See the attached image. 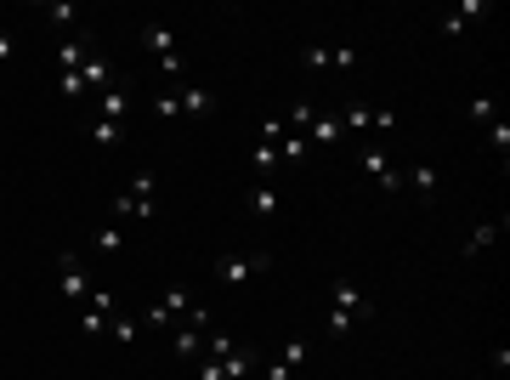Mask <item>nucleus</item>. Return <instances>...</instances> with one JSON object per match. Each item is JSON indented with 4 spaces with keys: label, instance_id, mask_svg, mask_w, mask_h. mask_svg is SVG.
<instances>
[{
    "label": "nucleus",
    "instance_id": "nucleus-20",
    "mask_svg": "<svg viewBox=\"0 0 510 380\" xmlns=\"http://www.w3.org/2000/svg\"><path fill=\"white\" fill-rule=\"evenodd\" d=\"M272 210H279L272 182H255V187H250V216H255V222H272Z\"/></svg>",
    "mask_w": 510,
    "mask_h": 380
},
{
    "label": "nucleus",
    "instance_id": "nucleus-27",
    "mask_svg": "<svg viewBox=\"0 0 510 380\" xmlns=\"http://www.w3.org/2000/svg\"><path fill=\"white\" fill-rule=\"evenodd\" d=\"M46 24L74 29V24H80V6H69V0H52V6H46Z\"/></svg>",
    "mask_w": 510,
    "mask_h": 380
},
{
    "label": "nucleus",
    "instance_id": "nucleus-32",
    "mask_svg": "<svg viewBox=\"0 0 510 380\" xmlns=\"http://www.w3.org/2000/svg\"><path fill=\"white\" fill-rule=\"evenodd\" d=\"M154 114H159V119H176V114H182V97H176V91H159V97H154Z\"/></svg>",
    "mask_w": 510,
    "mask_h": 380
},
{
    "label": "nucleus",
    "instance_id": "nucleus-28",
    "mask_svg": "<svg viewBox=\"0 0 510 380\" xmlns=\"http://www.w3.org/2000/svg\"><path fill=\"white\" fill-rule=\"evenodd\" d=\"M109 341H119V347H131V341H137V324L125 318V312H114V318H109Z\"/></svg>",
    "mask_w": 510,
    "mask_h": 380
},
{
    "label": "nucleus",
    "instance_id": "nucleus-15",
    "mask_svg": "<svg viewBox=\"0 0 510 380\" xmlns=\"http://www.w3.org/2000/svg\"><path fill=\"white\" fill-rule=\"evenodd\" d=\"M125 199H131V216H137V222L154 216V171H142V176L131 182V194H125Z\"/></svg>",
    "mask_w": 510,
    "mask_h": 380
},
{
    "label": "nucleus",
    "instance_id": "nucleus-33",
    "mask_svg": "<svg viewBox=\"0 0 510 380\" xmlns=\"http://www.w3.org/2000/svg\"><path fill=\"white\" fill-rule=\"evenodd\" d=\"M232 347H239L232 335H204V357H227Z\"/></svg>",
    "mask_w": 510,
    "mask_h": 380
},
{
    "label": "nucleus",
    "instance_id": "nucleus-13",
    "mask_svg": "<svg viewBox=\"0 0 510 380\" xmlns=\"http://www.w3.org/2000/svg\"><path fill=\"white\" fill-rule=\"evenodd\" d=\"M176 97H182V114H187V119H204V114H216V91H210V86H182Z\"/></svg>",
    "mask_w": 510,
    "mask_h": 380
},
{
    "label": "nucleus",
    "instance_id": "nucleus-11",
    "mask_svg": "<svg viewBox=\"0 0 510 380\" xmlns=\"http://www.w3.org/2000/svg\"><path fill=\"white\" fill-rule=\"evenodd\" d=\"M402 182H414V199H420V204H437V199H442V171H437V165H414Z\"/></svg>",
    "mask_w": 510,
    "mask_h": 380
},
{
    "label": "nucleus",
    "instance_id": "nucleus-8",
    "mask_svg": "<svg viewBox=\"0 0 510 380\" xmlns=\"http://www.w3.org/2000/svg\"><path fill=\"white\" fill-rule=\"evenodd\" d=\"M340 125L346 131H392V114L369 109V102H352V109H340Z\"/></svg>",
    "mask_w": 510,
    "mask_h": 380
},
{
    "label": "nucleus",
    "instance_id": "nucleus-18",
    "mask_svg": "<svg viewBox=\"0 0 510 380\" xmlns=\"http://www.w3.org/2000/svg\"><path fill=\"white\" fill-rule=\"evenodd\" d=\"M250 369H255V347H232L222 357V380H250Z\"/></svg>",
    "mask_w": 510,
    "mask_h": 380
},
{
    "label": "nucleus",
    "instance_id": "nucleus-21",
    "mask_svg": "<svg viewBox=\"0 0 510 380\" xmlns=\"http://www.w3.org/2000/svg\"><path fill=\"white\" fill-rule=\"evenodd\" d=\"M499 233H505V222H482V227H477V233H471V239H465V244H459V256H465V261H471V256H482V250H487V244H494Z\"/></svg>",
    "mask_w": 510,
    "mask_h": 380
},
{
    "label": "nucleus",
    "instance_id": "nucleus-31",
    "mask_svg": "<svg viewBox=\"0 0 510 380\" xmlns=\"http://www.w3.org/2000/svg\"><path fill=\"white\" fill-rule=\"evenodd\" d=\"M289 137V125H284V114H272V119H261V142H272V147H279Z\"/></svg>",
    "mask_w": 510,
    "mask_h": 380
},
{
    "label": "nucleus",
    "instance_id": "nucleus-2",
    "mask_svg": "<svg viewBox=\"0 0 510 380\" xmlns=\"http://www.w3.org/2000/svg\"><path fill=\"white\" fill-rule=\"evenodd\" d=\"M57 295L62 301H85V295H91V279H85V261H80V250L69 244V250H57Z\"/></svg>",
    "mask_w": 510,
    "mask_h": 380
},
{
    "label": "nucleus",
    "instance_id": "nucleus-37",
    "mask_svg": "<svg viewBox=\"0 0 510 380\" xmlns=\"http://www.w3.org/2000/svg\"><path fill=\"white\" fill-rule=\"evenodd\" d=\"M12 57H17V34L0 29V62H12Z\"/></svg>",
    "mask_w": 510,
    "mask_h": 380
},
{
    "label": "nucleus",
    "instance_id": "nucleus-1",
    "mask_svg": "<svg viewBox=\"0 0 510 380\" xmlns=\"http://www.w3.org/2000/svg\"><path fill=\"white\" fill-rule=\"evenodd\" d=\"M369 318H374V301H369V295L357 290L352 279H335V284H329V318H324V335H335V341H340L352 324H369Z\"/></svg>",
    "mask_w": 510,
    "mask_h": 380
},
{
    "label": "nucleus",
    "instance_id": "nucleus-29",
    "mask_svg": "<svg viewBox=\"0 0 510 380\" xmlns=\"http://www.w3.org/2000/svg\"><path fill=\"white\" fill-rule=\"evenodd\" d=\"M109 318H114V312H97V307H85V312H80V329H85V335H109Z\"/></svg>",
    "mask_w": 510,
    "mask_h": 380
},
{
    "label": "nucleus",
    "instance_id": "nucleus-7",
    "mask_svg": "<svg viewBox=\"0 0 510 380\" xmlns=\"http://www.w3.org/2000/svg\"><path fill=\"white\" fill-rule=\"evenodd\" d=\"M357 159H364V171L380 182V194H402V187H409V182H402V171H397V165H392L386 154H380V147H364Z\"/></svg>",
    "mask_w": 510,
    "mask_h": 380
},
{
    "label": "nucleus",
    "instance_id": "nucleus-24",
    "mask_svg": "<svg viewBox=\"0 0 510 380\" xmlns=\"http://www.w3.org/2000/svg\"><path fill=\"white\" fill-rule=\"evenodd\" d=\"M312 119H317V109H312L307 97H301V102H289V114H284V125H289L295 137H307V125H312Z\"/></svg>",
    "mask_w": 510,
    "mask_h": 380
},
{
    "label": "nucleus",
    "instance_id": "nucleus-3",
    "mask_svg": "<svg viewBox=\"0 0 510 380\" xmlns=\"http://www.w3.org/2000/svg\"><path fill=\"white\" fill-rule=\"evenodd\" d=\"M142 46L154 52V62H159V74H165V80H176V74H182V46H176V34H170L165 24H142Z\"/></svg>",
    "mask_w": 510,
    "mask_h": 380
},
{
    "label": "nucleus",
    "instance_id": "nucleus-9",
    "mask_svg": "<svg viewBox=\"0 0 510 380\" xmlns=\"http://www.w3.org/2000/svg\"><path fill=\"white\" fill-rule=\"evenodd\" d=\"M91 114H97V119H119V125H125V114H131V91H125L119 80H114L109 91H97V97H91Z\"/></svg>",
    "mask_w": 510,
    "mask_h": 380
},
{
    "label": "nucleus",
    "instance_id": "nucleus-30",
    "mask_svg": "<svg viewBox=\"0 0 510 380\" xmlns=\"http://www.w3.org/2000/svg\"><path fill=\"white\" fill-rule=\"evenodd\" d=\"M487 142H494V154H499V159H510V125H505V119L487 125Z\"/></svg>",
    "mask_w": 510,
    "mask_h": 380
},
{
    "label": "nucleus",
    "instance_id": "nucleus-23",
    "mask_svg": "<svg viewBox=\"0 0 510 380\" xmlns=\"http://www.w3.org/2000/svg\"><path fill=\"white\" fill-rule=\"evenodd\" d=\"M119 244H125V222H102V233L91 239V250H97V256H114Z\"/></svg>",
    "mask_w": 510,
    "mask_h": 380
},
{
    "label": "nucleus",
    "instance_id": "nucleus-36",
    "mask_svg": "<svg viewBox=\"0 0 510 380\" xmlns=\"http://www.w3.org/2000/svg\"><path fill=\"white\" fill-rule=\"evenodd\" d=\"M352 62H357V52H352V46H340V52H329V69H352Z\"/></svg>",
    "mask_w": 510,
    "mask_h": 380
},
{
    "label": "nucleus",
    "instance_id": "nucleus-12",
    "mask_svg": "<svg viewBox=\"0 0 510 380\" xmlns=\"http://www.w3.org/2000/svg\"><path fill=\"white\" fill-rule=\"evenodd\" d=\"M482 12H487V0H465V6H454L449 17H442V34H449V40H459V34H465V29H471L477 17H482Z\"/></svg>",
    "mask_w": 510,
    "mask_h": 380
},
{
    "label": "nucleus",
    "instance_id": "nucleus-6",
    "mask_svg": "<svg viewBox=\"0 0 510 380\" xmlns=\"http://www.w3.org/2000/svg\"><path fill=\"white\" fill-rule=\"evenodd\" d=\"M204 329H210V324H194V312H187V318L170 329V352H176L182 364H194V357L204 352Z\"/></svg>",
    "mask_w": 510,
    "mask_h": 380
},
{
    "label": "nucleus",
    "instance_id": "nucleus-19",
    "mask_svg": "<svg viewBox=\"0 0 510 380\" xmlns=\"http://www.w3.org/2000/svg\"><path fill=\"white\" fill-rule=\"evenodd\" d=\"M85 131H91L97 147H119V142H125V125H119V119H97V114H91V119H85Z\"/></svg>",
    "mask_w": 510,
    "mask_h": 380
},
{
    "label": "nucleus",
    "instance_id": "nucleus-10",
    "mask_svg": "<svg viewBox=\"0 0 510 380\" xmlns=\"http://www.w3.org/2000/svg\"><path fill=\"white\" fill-rule=\"evenodd\" d=\"M346 142V125H340V114H317L307 125V147H340Z\"/></svg>",
    "mask_w": 510,
    "mask_h": 380
},
{
    "label": "nucleus",
    "instance_id": "nucleus-34",
    "mask_svg": "<svg viewBox=\"0 0 510 380\" xmlns=\"http://www.w3.org/2000/svg\"><path fill=\"white\" fill-rule=\"evenodd\" d=\"M85 307H97V312H119V301H114V290H97V295H91V301H85Z\"/></svg>",
    "mask_w": 510,
    "mask_h": 380
},
{
    "label": "nucleus",
    "instance_id": "nucleus-5",
    "mask_svg": "<svg viewBox=\"0 0 510 380\" xmlns=\"http://www.w3.org/2000/svg\"><path fill=\"white\" fill-rule=\"evenodd\" d=\"M187 312H194V301H187V290H182V284H170V290L159 295V301L147 307V318H142V324H147V329H176V324L187 318Z\"/></svg>",
    "mask_w": 510,
    "mask_h": 380
},
{
    "label": "nucleus",
    "instance_id": "nucleus-17",
    "mask_svg": "<svg viewBox=\"0 0 510 380\" xmlns=\"http://www.w3.org/2000/svg\"><path fill=\"white\" fill-rule=\"evenodd\" d=\"M85 57H91V40H80V34H69V40H62V46H57V74L62 69H85Z\"/></svg>",
    "mask_w": 510,
    "mask_h": 380
},
{
    "label": "nucleus",
    "instance_id": "nucleus-22",
    "mask_svg": "<svg viewBox=\"0 0 510 380\" xmlns=\"http://www.w3.org/2000/svg\"><path fill=\"white\" fill-rule=\"evenodd\" d=\"M250 171H255V182H272V171H279V147H272V142H255Z\"/></svg>",
    "mask_w": 510,
    "mask_h": 380
},
{
    "label": "nucleus",
    "instance_id": "nucleus-14",
    "mask_svg": "<svg viewBox=\"0 0 510 380\" xmlns=\"http://www.w3.org/2000/svg\"><path fill=\"white\" fill-rule=\"evenodd\" d=\"M307 352H312V341H307V335H295V341L284 347V357H279V364H272V375H267V380H289L295 369L307 364Z\"/></svg>",
    "mask_w": 510,
    "mask_h": 380
},
{
    "label": "nucleus",
    "instance_id": "nucleus-26",
    "mask_svg": "<svg viewBox=\"0 0 510 380\" xmlns=\"http://www.w3.org/2000/svg\"><path fill=\"white\" fill-rule=\"evenodd\" d=\"M465 119L494 125V119H499V102H494V97H471V102H465Z\"/></svg>",
    "mask_w": 510,
    "mask_h": 380
},
{
    "label": "nucleus",
    "instance_id": "nucleus-16",
    "mask_svg": "<svg viewBox=\"0 0 510 380\" xmlns=\"http://www.w3.org/2000/svg\"><path fill=\"white\" fill-rule=\"evenodd\" d=\"M80 74H85V91H91V97L114 86V62H109V57H97V52L85 57V69H80Z\"/></svg>",
    "mask_w": 510,
    "mask_h": 380
},
{
    "label": "nucleus",
    "instance_id": "nucleus-25",
    "mask_svg": "<svg viewBox=\"0 0 510 380\" xmlns=\"http://www.w3.org/2000/svg\"><path fill=\"white\" fill-rule=\"evenodd\" d=\"M57 91L69 97V102H85V97H91V91H85V74H80V69H62V74H57Z\"/></svg>",
    "mask_w": 510,
    "mask_h": 380
},
{
    "label": "nucleus",
    "instance_id": "nucleus-4",
    "mask_svg": "<svg viewBox=\"0 0 510 380\" xmlns=\"http://www.w3.org/2000/svg\"><path fill=\"white\" fill-rule=\"evenodd\" d=\"M267 267H272L267 250H244V256H222V261H216V279L239 290V284H250V279H261Z\"/></svg>",
    "mask_w": 510,
    "mask_h": 380
},
{
    "label": "nucleus",
    "instance_id": "nucleus-35",
    "mask_svg": "<svg viewBox=\"0 0 510 380\" xmlns=\"http://www.w3.org/2000/svg\"><path fill=\"white\" fill-rule=\"evenodd\" d=\"M301 62H307V69H329V52H324V46H307Z\"/></svg>",
    "mask_w": 510,
    "mask_h": 380
}]
</instances>
